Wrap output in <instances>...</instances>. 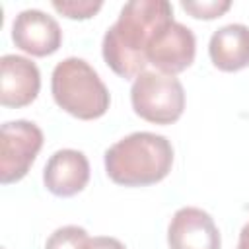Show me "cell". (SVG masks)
Listing matches in <instances>:
<instances>
[{"mask_svg": "<svg viewBox=\"0 0 249 249\" xmlns=\"http://www.w3.org/2000/svg\"><path fill=\"white\" fill-rule=\"evenodd\" d=\"M196 54V39L195 33L179 23L171 21L165 27L158 31L154 37L150 49H148V64H152L158 72L175 76L183 70H187Z\"/></svg>", "mask_w": 249, "mask_h": 249, "instance_id": "6", "label": "cell"}, {"mask_svg": "<svg viewBox=\"0 0 249 249\" xmlns=\"http://www.w3.org/2000/svg\"><path fill=\"white\" fill-rule=\"evenodd\" d=\"M53 8L70 19H89L101 8V0H53Z\"/></svg>", "mask_w": 249, "mask_h": 249, "instance_id": "13", "label": "cell"}, {"mask_svg": "<svg viewBox=\"0 0 249 249\" xmlns=\"http://www.w3.org/2000/svg\"><path fill=\"white\" fill-rule=\"evenodd\" d=\"M84 249H126L124 243H121L117 237L111 235H97V237H89Z\"/></svg>", "mask_w": 249, "mask_h": 249, "instance_id": "15", "label": "cell"}, {"mask_svg": "<svg viewBox=\"0 0 249 249\" xmlns=\"http://www.w3.org/2000/svg\"><path fill=\"white\" fill-rule=\"evenodd\" d=\"M41 72L31 58L4 54L0 58V103L4 107H25L39 95Z\"/></svg>", "mask_w": 249, "mask_h": 249, "instance_id": "9", "label": "cell"}, {"mask_svg": "<svg viewBox=\"0 0 249 249\" xmlns=\"http://www.w3.org/2000/svg\"><path fill=\"white\" fill-rule=\"evenodd\" d=\"M171 21L173 6L167 0L126 2L103 35V60L121 78H136L148 66L146 54L154 37Z\"/></svg>", "mask_w": 249, "mask_h": 249, "instance_id": "1", "label": "cell"}, {"mask_svg": "<svg viewBox=\"0 0 249 249\" xmlns=\"http://www.w3.org/2000/svg\"><path fill=\"white\" fill-rule=\"evenodd\" d=\"M235 249H249V222L241 228V231H239V243H237Z\"/></svg>", "mask_w": 249, "mask_h": 249, "instance_id": "16", "label": "cell"}, {"mask_svg": "<svg viewBox=\"0 0 249 249\" xmlns=\"http://www.w3.org/2000/svg\"><path fill=\"white\" fill-rule=\"evenodd\" d=\"M89 181V161L84 152L74 148L56 150L45 163L43 183L56 196H74Z\"/></svg>", "mask_w": 249, "mask_h": 249, "instance_id": "10", "label": "cell"}, {"mask_svg": "<svg viewBox=\"0 0 249 249\" xmlns=\"http://www.w3.org/2000/svg\"><path fill=\"white\" fill-rule=\"evenodd\" d=\"M181 8L196 19H214V18H220L224 12H228L231 8V2L230 0H202V2L183 0Z\"/></svg>", "mask_w": 249, "mask_h": 249, "instance_id": "14", "label": "cell"}, {"mask_svg": "<svg viewBox=\"0 0 249 249\" xmlns=\"http://www.w3.org/2000/svg\"><path fill=\"white\" fill-rule=\"evenodd\" d=\"M51 91L62 111L82 121L103 117L111 103L109 89L99 74L78 56H68L54 66Z\"/></svg>", "mask_w": 249, "mask_h": 249, "instance_id": "3", "label": "cell"}, {"mask_svg": "<svg viewBox=\"0 0 249 249\" xmlns=\"http://www.w3.org/2000/svg\"><path fill=\"white\" fill-rule=\"evenodd\" d=\"M212 64L224 72H237L249 66V27L228 23L218 27L208 43Z\"/></svg>", "mask_w": 249, "mask_h": 249, "instance_id": "11", "label": "cell"}, {"mask_svg": "<svg viewBox=\"0 0 249 249\" xmlns=\"http://www.w3.org/2000/svg\"><path fill=\"white\" fill-rule=\"evenodd\" d=\"M173 165V146L163 134L132 132L105 150V171L109 179L124 187L160 183Z\"/></svg>", "mask_w": 249, "mask_h": 249, "instance_id": "2", "label": "cell"}, {"mask_svg": "<svg viewBox=\"0 0 249 249\" xmlns=\"http://www.w3.org/2000/svg\"><path fill=\"white\" fill-rule=\"evenodd\" d=\"M89 235L84 228L80 226H62V228H56L47 243H45V249H84L86 243H88Z\"/></svg>", "mask_w": 249, "mask_h": 249, "instance_id": "12", "label": "cell"}, {"mask_svg": "<svg viewBox=\"0 0 249 249\" xmlns=\"http://www.w3.org/2000/svg\"><path fill=\"white\" fill-rule=\"evenodd\" d=\"M169 249H220L222 237L214 218L196 206L179 208L167 226Z\"/></svg>", "mask_w": 249, "mask_h": 249, "instance_id": "8", "label": "cell"}, {"mask_svg": "<svg viewBox=\"0 0 249 249\" xmlns=\"http://www.w3.org/2000/svg\"><path fill=\"white\" fill-rule=\"evenodd\" d=\"M12 41L27 54L49 56L58 51L62 43V29L47 12L27 8L21 10L12 23Z\"/></svg>", "mask_w": 249, "mask_h": 249, "instance_id": "7", "label": "cell"}, {"mask_svg": "<svg viewBox=\"0 0 249 249\" xmlns=\"http://www.w3.org/2000/svg\"><path fill=\"white\" fill-rule=\"evenodd\" d=\"M130 103L140 119L154 124H171L183 115L185 89L175 76L144 70L132 82Z\"/></svg>", "mask_w": 249, "mask_h": 249, "instance_id": "4", "label": "cell"}, {"mask_svg": "<svg viewBox=\"0 0 249 249\" xmlns=\"http://www.w3.org/2000/svg\"><path fill=\"white\" fill-rule=\"evenodd\" d=\"M43 148V130L25 119L8 121L0 128V181L16 183L27 175L39 150Z\"/></svg>", "mask_w": 249, "mask_h": 249, "instance_id": "5", "label": "cell"}]
</instances>
